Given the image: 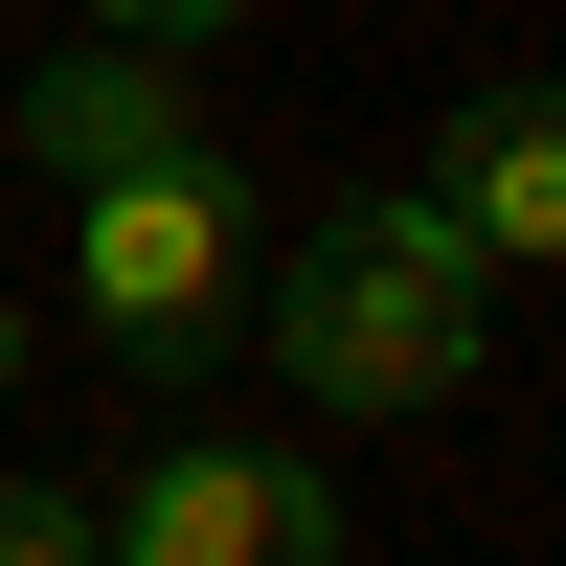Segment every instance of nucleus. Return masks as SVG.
<instances>
[{
	"label": "nucleus",
	"instance_id": "obj_7",
	"mask_svg": "<svg viewBox=\"0 0 566 566\" xmlns=\"http://www.w3.org/2000/svg\"><path fill=\"white\" fill-rule=\"evenodd\" d=\"M250 0H91V45H227Z\"/></svg>",
	"mask_w": 566,
	"mask_h": 566
},
{
	"label": "nucleus",
	"instance_id": "obj_5",
	"mask_svg": "<svg viewBox=\"0 0 566 566\" xmlns=\"http://www.w3.org/2000/svg\"><path fill=\"white\" fill-rule=\"evenodd\" d=\"M0 136H23L45 181H136L205 136V91H181V45H45L23 91H0Z\"/></svg>",
	"mask_w": 566,
	"mask_h": 566
},
{
	"label": "nucleus",
	"instance_id": "obj_8",
	"mask_svg": "<svg viewBox=\"0 0 566 566\" xmlns=\"http://www.w3.org/2000/svg\"><path fill=\"white\" fill-rule=\"evenodd\" d=\"M0 408H23V295H0Z\"/></svg>",
	"mask_w": 566,
	"mask_h": 566
},
{
	"label": "nucleus",
	"instance_id": "obj_2",
	"mask_svg": "<svg viewBox=\"0 0 566 566\" xmlns=\"http://www.w3.org/2000/svg\"><path fill=\"white\" fill-rule=\"evenodd\" d=\"M250 295H272V205H250L227 136H181L136 181H69V317H91V363L205 386V363H250Z\"/></svg>",
	"mask_w": 566,
	"mask_h": 566
},
{
	"label": "nucleus",
	"instance_id": "obj_3",
	"mask_svg": "<svg viewBox=\"0 0 566 566\" xmlns=\"http://www.w3.org/2000/svg\"><path fill=\"white\" fill-rule=\"evenodd\" d=\"M91 566H340V499L295 453H250V431H181V453H136L91 499Z\"/></svg>",
	"mask_w": 566,
	"mask_h": 566
},
{
	"label": "nucleus",
	"instance_id": "obj_1",
	"mask_svg": "<svg viewBox=\"0 0 566 566\" xmlns=\"http://www.w3.org/2000/svg\"><path fill=\"white\" fill-rule=\"evenodd\" d=\"M476 295H499V272L453 250L408 181H386V205H317L295 250H272L250 340L295 363V408H340V431H408V408H453V386H476V340H499Z\"/></svg>",
	"mask_w": 566,
	"mask_h": 566
},
{
	"label": "nucleus",
	"instance_id": "obj_6",
	"mask_svg": "<svg viewBox=\"0 0 566 566\" xmlns=\"http://www.w3.org/2000/svg\"><path fill=\"white\" fill-rule=\"evenodd\" d=\"M0 566H91V499H45V476H0Z\"/></svg>",
	"mask_w": 566,
	"mask_h": 566
},
{
	"label": "nucleus",
	"instance_id": "obj_4",
	"mask_svg": "<svg viewBox=\"0 0 566 566\" xmlns=\"http://www.w3.org/2000/svg\"><path fill=\"white\" fill-rule=\"evenodd\" d=\"M408 205H431L476 272H566V69L453 91V136H431V181H408Z\"/></svg>",
	"mask_w": 566,
	"mask_h": 566
}]
</instances>
